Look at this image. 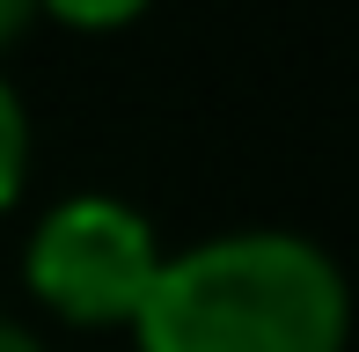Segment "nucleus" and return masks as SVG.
Here are the masks:
<instances>
[{"mask_svg": "<svg viewBox=\"0 0 359 352\" xmlns=\"http://www.w3.org/2000/svg\"><path fill=\"white\" fill-rule=\"evenodd\" d=\"M140 352H345L352 286L293 228H235L169 250L133 316Z\"/></svg>", "mask_w": 359, "mask_h": 352, "instance_id": "1", "label": "nucleus"}, {"mask_svg": "<svg viewBox=\"0 0 359 352\" xmlns=\"http://www.w3.org/2000/svg\"><path fill=\"white\" fill-rule=\"evenodd\" d=\"M161 235L118 191H74L44 205V220L22 243V286L44 316L74 330H133L147 286L161 271Z\"/></svg>", "mask_w": 359, "mask_h": 352, "instance_id": "2", "label": "nucleus"}, {"mask_svg": "<svg viewBox=\"0 0 359 352\" xmlns=\"http://www.w3.org/2000/svg\"><path fill=\"white\" fill-rule=\"evenodd\" d=\"M22 184H29V110L15 95V81L0 74V213L22 198Z\"/></svg>", "mask_w": 359, "mask_h": 352, "instance_id": "3", "label": "nucleus"}, {"mask_svg": "<svg viewBox=\"0 0 359 352\" xmlns=\"http://www.w3.org/2000/svg\"><path fill=\"white\" fill-rule=\"evenodd\" d=\"M147 8H154V0H37V15H52V22H67V29H125V22H140Z\"/></svg>", "mask_w": 359, "mask_h": 352, "instance_id": "4", "label": "nucleus"}, {"mask_svg": "<svg viewBox=\"0 0 359 352\" xmlns=\"http://www.w3.org/2000/svg\"><path fill=\"white\" fill-rule=\"evenodd\" d=\"M29 22H37V0H0V52H8Z\"/></svg>", "mask_w": 359, "mask_h": 352, "instance_id": "5", "label": "nucleus"}, {"mask_svg": "<svg viewBox=\"0 0 359 352\" xmlns=\"http://www.w3.org/2000/svg\"><path fill=\"white\" fill-rule=\"evenodd\" d=\"M0 352H44V338L29 323H15V316H0Z\"/></svg>", "mask_w": 359, "mask_h": 352, "instance_id": "6", "label": "nucleus"}]
</instances>
